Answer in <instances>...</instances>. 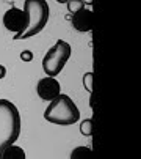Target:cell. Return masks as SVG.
<instances>
[{"instance_id": "obj_1", "label": "cell", "mask_w": 141, "mask_h": 159, "mask_svg": "<svg viewBox=\"0 0 141 159\" xmlns=\"http://www.w3.org/2000/svg\"><path fill=\"white\" fill-rule=\"evenodd\" d=\"M19 134L20 113L17 107L8 99H0V154L6 147L14 145Z\"/></svg>"}, {"instance_id": "obj_2", "label": "cell", "mask_w": 141, "mask_h": 159, "mask_svg": "<svg viewBox=\"0 0 141 159\" xmlns=\"http://www.w3.org/2000/svg\"><path fill=\"white\" fill-rule=\"evenodd\" d=\"M44 118L53 125L69 126L80 120V110L67 95H60L50 101L49 107L44 112Z\"/></svg>"}, {"instance_id": "obj_3", "label": "cell", "mask_w": 141, "mask_h": 159, "mask_svg": "<svg viewBox=\"0 0 141 159\" xmlns=\"http://www.w3.org/2000/svg\"><path fill=\"white\" fill-rule=\"evenodd\" d=\"M24 11H25L27 17H28V25L27 30L22 35H14V39H27L32 38L35 35H38L47 24L49 20V3L44 0H25L24 2Z\"/></svg>"}, {"instance_id": "obj_4", "label": "cell", "mask_w": 141, "mask_h": 159, "mask_svg": "<svg viewBox=\"0 0 141 159\" xmlns=\"http://www.w3.org/2000/svg\"><path fill=\"white\" fill-rule=\"evenodd\" d=\"M70 54H72V48L66 41L58 39L55 43V46H52L47 51V54L42 58V70L45 71L47 77L58 76L63 71L67 60L70 58Z\"/></svg>"}, {"instance_id": "obj_5", "label": "cell", "mask_w": 141, "mask_h": 159, "mask_svg": "<svg viewBox=\"0 0 141 159\" xmlns=\"http://www.w3.org/2000/svg\"><path fill=\"white\" fill-rule=\"evenodd\" d=\"M3 25L8 32H13L16 35H22L24 32L27 30L28 25V17L25 14V11L11 7L5 14H3Z\"/></svg>"}, {"instance_id": "obj_6", "label": "cell", "mask_w": 141, "mask_h": 159, "mask_svg": "<svg viewBox=\"0 0 141 159\" xmlns=\"http://www.w3.org/2000/svg\"><path fill=\"white\" fill-rule=\"evenodd\" d=\"M36 92H38L41 99L53 101L57 96L61 95V87H60V82L55 77H44L38 82Z\"/></svg>"}, {"instance_id": "obj_7", "label": "cell", "mask_w": 141, "mask_h": 159, "mask_svg": "<svg viewBox=\"0 0 141 159\" xmlns=\"http://www.w3.org/2000/svg\"><path fill=\"white\" fill-rule=\"evenodd\" d=\"M72 27L82 33L85 32H91L94 27V13L88 8H79L74 14H72Z\"/></svg>"}, {"instance_id": "obj_8", "label": "cell", "mask_w": 141, "mask_h": 159, "mask_svg": "<svg viewBox=\"0 0 141 159\" xmlns=\"http://www.w3.org/2000/svg\"><path fill=\"white\" fill-rule=\"evenodd\" d=\"M70 159H92V150L89 147H77L70 153Z\"/></svg>"}, {"instance_id": "obj_9", "label": "cell", "mask_w": 141, "mask_h": 159, "mask_svg": "<svg viewBox=\"0 0 141 159\" xmlns=\"http://www.w3.org/2000/svg\"><path fill=\"white\" fill-rule=\"evenodd\" d=\"M80 132L83 134V135H89L92 134V121H91V118H86L85 121H82V125H80Z\"/></svg>"}, {"instance_id": "obj_10", "label": "cell", "mask_w": 141, "mask_h": 159, "mask_svg": "<svg viewBox=\"0 0 141 159\" xmlns=\"http://www.w3.org/2000/svg\"><path fill=\"white\" fill-rule=\"evenodd\" d=\"M91 80H92V73H88V74H85V77H83V84H85V87H86V90H88L89 93L92 92Z\"/></svg>"}, {"instance_id": "obj_11", "label": "cell", "mask_w": 141, "mask_h": 159, "mask_svg": "<svg viewBox=\"0 0 141 159\" xmlns=\"http://www.w3.org/2000/svg\"><path fill=\"white\" fill-rule=\"evenodd\" d=\"M20 58H22L24 61H30V60L33 58V54H32L30 51H24V52L20 54Z\"/></svg>"}, {"instance_id": "obj_12", "label": "cell", "mask_w": 141, "mask_h": 159, "mask_svg": "<svg viewBox=\"0 0 141 159\" xmlns=\"http://www.w3.org/2000/svg\"><path fill=\"white\" fill-rule=\"evenodd\" d=\"M6 76V68L3 65H0V79H3Z\"/></svg>"}]
</instances>
